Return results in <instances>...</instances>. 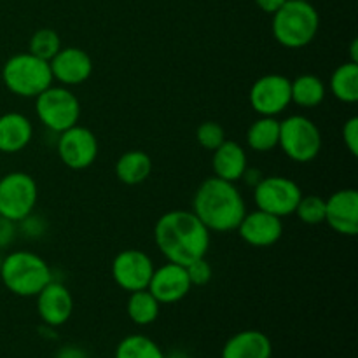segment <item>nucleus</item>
I'll list each match as a JSON object with an SVG mask.
<instances>
[{
    "instance_id": "393cba45",
    "label": "nucleus",
    "mask_w": 358,
    "mask_h": 358,
    "mask_svg": "<svg viewBox=\"0 0 358 358\" xmlns=\"http://www.w3.org/2000/svg\"><path fill=\"white\" fill-rule=\"evenodd\" d=\"M161 311V304L149 289L131 292L126 303V313L129 320L136 325H150L157 320Z\"/></svg>"
},
{
    "instance_id": "4be33fe9",
    "label": "nucleus",
    "mask_w": 358,
    "mask_h": 358,
    "mask_svg": "<svg viewBox=\"0 0 358 358\" xmlns=\"http://www.w3.org/2000/svg\"><path fill=\"white\" fill-rule=\"evenodd\" d=\"M290 96L292 103L301 108H317L327 96L325 83L315 73H301L290 80Z\"/></svg>"
},
{
    "instance_id": "f704fd0d",
    "label": "nucleus",
    "mask_w": 358,
    "mask_h": 358,
    "mask_svg": "<svg viewBox=\"0 0 358 358\" xmlns=\"http://www.w3.org/2000/svg\"><path fill=\"white\" fill-rule=\"evenodd\" d=\"M262 177H264V175H262L261 170H257V168L247 166V170H245L243 175H241V180H243L245 184L248 185V187L254 189L255 185H257L259 182L262 180Z\"/></svg>"
},
{
    "instance_id": "f257e3e1",
    "label": "nucleus",
    "mask_w": 358,
    "mask_h": 358,
    "mask_svg": "<svg viewBox=\"0 0 358 358\" xmlns=\"http://www.w3.org/2000/svg\"><path fill=\"white\" fill-rule=\"evenodd\" d=\"M154 243L168 262L187 266L206 257L212 234L192 210H170L156 220Z\"/></svg>"
},
{
    "instance_id": "72a5a7b5",
    "label": "nucleus",
    "mask_w": 358,
    "mask_h": 358,
    "mask_svg": "<svg viewBox=\"0 0 358 358\" xmlns=\"http://www.w3.org/2000/svg\"><path fill=\"white\" fill-rule=\"evenodd\" d=\"M56 358H90L87 357L86 350H83L77 345H66L62 346L56 353Z\"/></svg>"
},
{
    "instance_id": "473e14b6",
    "label": "nucleus",
    "mask_w": 358,
    "mask_h": 358,
    "mask_svg": "<svg viewBox=\"0 0 358 358\" xmlns=\"http://www.w3.org/2000/svg\"><path fill=\"white\" fill-rule=\"evenodd\" d=\"M17 236V226L13 220L0 217V252L9 248Z\"/></svg>"
},
{
    "instance_id": "0eeeda50",
    "label": "nucleus",
    "mask_w": 358,
    "mask_h": 358,
    "mask_svg": "<svg viewBox=\"0 0 358 358\" xmlns=\"http://www.w3.org/2000/svg\"><path fill=\"white\" fill-rule=\"evenodd\" d=\"M35 114L45 129L59 135L65 129L79 124L80 101L70 87L51 84L35 96Z\"/></svg>"
},
{
    "instance_id": "f8f14e48",
    "label": "nucleus",
    "mask_w": 358,
    "mask_h": 358,
    "mask_svg": "<svg viewBox=\"0 0 358 358\" xmlns=\"http://www.w3.org/2000/svg\"><path fill=\"white\" fill-rule=\"evenodd\" d=\"M154 269L156 266L147 252L138 248H126L114 257L110 273L115 285L131 294L149 287Z\"/></svg>"
},
{
    "instance_id": "4c0bfd02",
    "label": "nucleus",
    "mask_w": 358,
    "mask_h": 358,
    "mask_svg": "<svg viewBox=\"0 0 358 358\" xmlns=\"http://www.w3.org/2000/svg\"><path fill=\"white\" fill-rule=\"evenodd\" d=\"M164 358H189L184 352H171L170 355H164Z\"/></svg>"
},
{
    "instance_id": "412c9836",
    "label": "nucleus",
    "mask_w": 358,
    "mask_h": 358,
    "mask_svg": "<svg viewBox=\"0 0 358 358\" xmlns=\"http://www.w3.org/2000/svg\"><path fill=\"white\" fill-rule=\"evenodd\" d=\"M115 177L124 185H140L152 173V159L145 150H126L115 161Z\"/></svg>"
},
{
    "instance_id": "1a4fd4ad",
    "label": "nucleus",
    "mask_w": 358,
    "mask_h": 358,
    "mask_svg": "<svg viewBox=\"0 0 358 358\" xmlns=\"http://www.w3.org/2000/svg\"><path fill=\"white\" fill-rule=\"evenodd\" d=\"M301 198H303V191L299 184L283 175L262 177V180L254 187L255 206L280 219L294 215Z\"/></svg>"
},
{
    "instance_id": "a878e982",
    "label": "nucleus",
    "mask_w": 358,
    "mask_h": 358,
    "mask_svg": "<svg viewBox=\"0 0 358 358\" xmlns=\"http://www.w3.org/2000/svg\"><path fill=\"white\" fill-rule=\"evenodd\" d=\"M114 358H164V353L149 336L131 334L121 339Z\"/></svg>"
},
{
    "instance_id": "f3484780",
    "label": "nucleus",
    "mask_w": 358,
    "mask_h": 358,
    "mask_svg": "<svg viewBox=\"0 0 358 358\" xmlns=\"http://www.w3.org/2000/svg\"><path fill=\"white\" fill-rule=\"evenodd\" d=\"M147 289L159 301V304H175L187 297L192 285L187 271H185V266L166 261V264L154 269Z\"/></svg>"
},
{
    "instance_id": "2f4dec72",
    "label": "nucleus",
    "mask_w": 358,
    "mask_h": 358,
    "mask_svg": "<svg viewBox=\"0 0 358 358\" xmlns=\"http://www.w3.org/2000/svg\"><path fill=\"white\" fill-rule=\"evenodd\" d=\"M343 140L353 157L358 156V117L352 115L343 126Z\"/></svg>"
},
{
    "instance_id": "6ab92c4d",
    "label": "nucleus",
    "mask_w": 358,
    "mask_h": 358,
    "mask_svg": "<svg viewBox=\"0 0 358 358\" xmlns=\"http://www.w3.org/2000/svg\"><path fill=\"white\" fill-rule=\"evenodd\" d=\"M248 157L247 150L241 143L234 140H227L222 145L213 150L212 156V170L213 175L227 182H240L241 175L247 170Z\"/></svg>"
},
{
    "instance_id": "aec40b11",
    "label": "nucleus",
    "mask_w": 358,
    "mask_h": 358,
    "mask_svg": "<svg viewBox=\"0 0 358 358\" xmlns=\"http://www.w3.org/2000/svg\"><path fill=\"white\" fill-rule=\"evenodd\" d=\"M271 339L261 331H241L231 336L222 348V358H271Z\"/></svg>"
},
{
    "instance_id": "9b49d317",
    "label": "nucleus",
    "mask_w": 358,
    "mask_h": 358,
    "mask_svg": "<svg viewBox=\"0 0 358 358\" xmlns=\"http://www.w3.org/2000/svg\"><path fill=\"white\" fill-rule=\"evenodd\" d=\"M248 101L255 114L276 117L292 103L290 79L282 73H266L254 80L248 93Z\"/></svg>"
},
{
    "instance_id": "cd10ccee",
    "label": "nucleus",
    "mask_w": 358,
    "mask_h": 358,
    "mask_svg": "<svg viewBox=\"0 0 358 358\" xmlns=\"http://www.w3.org/2000/svg\"><path fill=\"white\" fill-rule=\"evenodd\" d=\"M294 213L299 217V220L303 224H308V226H320V224L325 222V199L317 194L303 196Z\"/></svg>"
},
{
    "instance_id": "a211bd4d",
    "label": "nucleus",
    "mask_w": 358,
    "mask_h": 358,
    "mask_svg": "<svg viewBox=\"0 0 358 358\" xmlns=\"http://www.w3.org/2000/svg\"><path fill=\"white\" fill-rule=\"evenodd\" d=\"M34 138V124L21 112L0 115V154H20Z\"/></svg>"
},
{
    "instance_id": "20e7f679",
    "label": "nucleus",
    "mask_w": 358,
    "mask_h": 358,
    "mask_svg": "<svg viewBox=\"0 0 358 358\" xmlns=\"http://www.w3.org/2000/svg\"><path fill=\"white\" fill-rule=\"evenodd\" d=\"M0 280L17 297H35L52 280L51 266L30 250H13L2 257Z\"/></svg>"
},
{
    "instance_id": "5701e85b",
    "label": "nucleus",
    "mask_w": 358,
    "mask_h": 358,
    "mask_svg": "<svg viewBox=\"0 0 358 358\" xmlns=\"http://www.w3.org/2000/svg\"><path fill=\"white\" fill-rule=\"evenodd\" d=\"M280 121L276 117L259 115L247 129V145L255 152H271L278 147Z\"/></svg>"
},
{
    "instance_id": "c756f323",
    "label": "nucleus",
    "mask_w": 358,
    "mask_h": 358,
    "mask_svg": "<svg viewBox=\"0 0 358 358\" xmlns=\"http://www.w3.org/2000/svg\"><path fill=\"white\" fill-rule=\"evenodd\" d=\"M17 226V233L23 234L28 240H41L49 229V222L44 215L41 213L31 212L30 215H27L24 219H21Z\"/></svg>"
},
{
    "instance_id": "9d476101",
    "label": "nucleus",
    "mask_w": 358,
    "mask_h": 358,
    "mask_svg": "<svg viewBox=\"0 0 358 358\" xmlns=\"http://www.w3.org/2000/svg\"><path fill=\"white\" fill-rule=\"evenodd\" d=\"M56 152L59 161L73 171L87 170L94 164L100 154L96 135L86 126L76 124L58 135Z\"/></svg>"
},
{
    "instance_id": "6e6552de",
    "label": "nucleus",
    "mask_w": 358,
    "mask_h": 358,
    "mask_svg": "<svg viewBox=\"0 0 358 358\" xmlns=\"http://www.w3.org/2000/svg\"><path fill=\"white\" fill-rule=\"evenodd\" d=\"M38 201L37 180L27 171H10L0 177V217L20 222Z\"/></svg>"
},
{
    "instance_id": "b1692460",
    "label": "nucleus",
    "mask_w": 358,
    "mask_h": 358,
    "mask_svg": "<svg viewBox=\"0 0 358 358\" xmlns=\"http://www.w3.org/2000/svg\"><path fill=\"white\" fill-rule=\"evenodd\" d=\"M331 93L341 103H357L358 101V63L345 62L331 76Z\"/></svg>"
},
{
    "instance_id": "423d86ee",
    "label": "nucleus",
    "mask_w": 358,
    "mask_h": 358,
    "mask_svg": "<svg viewBox=\"0 0 358 358\" xmlns=\"http://www.w3.org/2000/svg\"><path fill=\"white\" fill-rule=\"evenodd\" d=\"M322 143L320 128L306 115L292 114L280 121L278 147L294 163L306 164L317 159Z\"/></svg>"
},
{
    "instance_id": "7ed1b4c3",
    "label": "nucleus",
    "mask_w": 358,
    "mask_h": 358,
    "mask_svg": "<svg viewBox=\"0 0 358 358\" xmlns=\"http://www.w3.org/2000/svg\"><path fill=\"white\" fill-rule=\"evenodd\" d=\"M271 30L280 45L287 49H303L317 38L320 14L310 0H287L273 14Z\"/></svg>"
},
{
    "instance_id": "c9c22d12",
    "label": "nucleus",
    "mask_w": 358,
    "mask_h": 358,
    "mask_svg": "<svg viewBox=\"0 0 358 358\" xmlns=\"http://www.w3.org/2000/svg\"><path fill=\"white\" fill-rule=\"evenodd\" d=\"M287 0H255V3H257V7L261 10H264L266 14H275L276 10L280 9V7L285 3Z\"/></svg>"
},
{
    "instance_id": "dca6fc26",
    "label": "nucleus",
    "mask_w": 358,
    "mask_h": 358,
    "mask_svg": "<svg viewBox=\"0 0 358 358\" xmlns=\"http://www.w3.org/2000/svg\"><path fill=\"white\" fill-rule=\"evenodd\" d=\"M37 299V313L42 324L49 327H62L70 320L73 313L72 292L65 283L56 282L55 278L35 296Z\"/></svg>"
},
{
    "instance_id": "bb28decb",
    "label": "nucleus",
    "mask_w": 358,
    "mask_h": 358,
    "mask_svg": "<svg viewBox=\"0 0 358 358\" xmlns=\"http://www.w3.org/2000/svg\"><path fill=\"white\" fill-rule=\"evenodd\" d=\"M62 48V38L52 28H41L31 35L28 42V52L45 62H51L52 56Z\"/></svg>"
},
{
    "instance_id": "58836bf2",
    "label": "nucleus",
    "mask_w": 358,
    "mask_h": 358,
    "mask_svg": "<svg viewBox=\"0 0 358 358\" xmlns=\"http://www.w3.org/2000/svg\"><path fill=\"white\" fill-rule=\"evenodd\" d=\"M0 266H2V255H0Z\"/></svg>"
},
{
    "instance_id": "f03ea898",
    "label": "nucleus",
    "mask_w": 358,
    "mask_h": 358,
    "mask_svg": "<svg viewBox=\"0 0 358 358\" xmlns=\"http://www.w3.org/2000/svg\"><path fill=\"white\" fill-rule=\"evenodd\" d=\"M192 213L210 233L236 231L247 213V203L234 182L208 177L199 184L192 198Z\"/></svg>"
},
{
    "instance_id": "c85d7f7f",
    "label": "nucleus",
    "mask_w": 358,
    "mask_h": 358,
    "mask_svg": "<svg viewBox=\"0 0 358 358\" xmlns=\"http://www.w3.org/2000/svg\"><path fill=\"white\" fill-rule=\"evenodd\" d=\"M196 140L205 150H215L217 147L226 142V131L222 126L215 121L201 122L196 129Z\"/></svg>"
},
{
    "instance_id": "39448f33",
    "label": "nucleus",
    "mask_w": 358,
    "mask_h": 358,
    "mask_svg": "<svg viewBox=\"0 0 358 358\" xmlns=\"http://www.w3.org/2000/svg\"><path fill=\"white\" fill-rule=\"evenodd\" d=\"M2 83L9 93L20 98H35L48 90L52 80L51 66L31 52H16L2 66Z\"/></svg>"
},
{
    "instance_id": "4468645a",
    "label": "nucleus",
    "mask_w": 358,
    "mask_h": 358,
    "mask_svg": "<svg viewBox=\"0 0 358 358\" xmlns=\"http://www.w3.org/2000/svg\"><path fill=\"white\" fill-rule=\"evenodd\" d=\"M325 224L341 236L358 234V192L357 189H339L325 199Z\"/></svg>"
},
{
    "instance_id": "2eb2a0df",
    "label": "nucleus",
    "mask_w": 358,
    "mask_h": 358,
    "mask_svg": "<svg viewBox=\"0 0 358 358\" xmlns=\"http://www.w3.org/2000/svg\"><path fill=\"white\" fill-rule=\"evenodd\" d=\"M236 231L241 240L250 247L268 248L282 240L283 222L280 217L257 208L245 213Z\"/></svg>"
},
{
    "instance_id": "ddd939ff",
    "label": "nucleus",
    "mask_w": 358,
    "mask_h": 358,
    "mask_svg": "<svg viewBox=\"0 0 358 358\" xmlns=\"http://www.w3.org/2000/svg\"><path fill=\"white\" fill-rule=\"evenodd\" d=\"M51 66L52 80L66 87L80 86L86 83L93 73V58L84 49L69 45L62 48L52 59L49 62Z\"/></svg>"
},
{
    "instance_id": "7c9ffc66",
    "label": "nucleus",
    "mask_w": 358,
    "mask_h": 358,
    "mask_svg": "<svg viewBox=\"0 0 358 358\" xmlns=\"http://www.w3.org/2000/svg\"><path fill=\"white\" fill-rule=\"evenodd\" d=\"M185 271H187L189 280H191L192 287H203L208 285L210 280L213 276V269L210 266V262L206 261V257L196 259L191 264L185 266Z\"/></svg>"
},
{
    "instance_id": "e433bc0d",
    "label": "nucleus",
    "mask_w": 358,
    "mask_h": 358,
    "mask_svg": "<svg viewBox=\"0 0 358 358\" xmlns=\"http://www.w3.org/2000/svg\"><path fill=\"white\" fill-rule=\"evenodd\" d=\"M350 62L358 63V41L357 38H353L352 48H350Z\"/></svg>"
}]
</instances>
